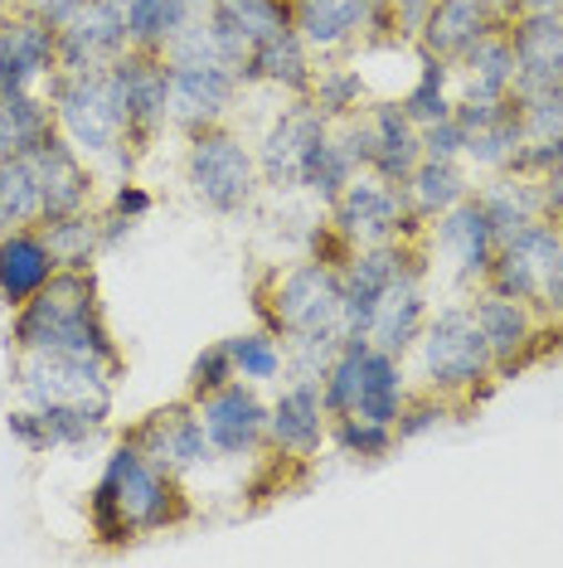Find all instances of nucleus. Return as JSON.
Here are the masks:
<instances>
[{"mask_svg":"<svg viewBox=\"0 0 563 568\" xmlns=\"http://www.w3.org/2000/svg\"><path fill=\"white\" fill-rule=\"evenodd\" d=\"M258 321L282 335L291 351V374L321 379L326 359L345 341V296H340V263L326 253H301L291 263H273L253 292Z\"/></svg>","mask_w":563,"mask_h":568,"instance_id":"f257e3e1","label":"nucleus"},{"mask_svg":"<svg viewBox=\"0 0 563 568\" xmlns=\"http://www.w3.org/2000/svg\"><path fill=\"white\" fill-rule=\"evenodd\" d=\"M190 520V496L181 476L141 452L132 437H122L108 452L98 471V486L88 490V529L102 545H132L146 535H165V529Z\"/></svg>","mask_w":563,"mask_h":568,"instance_id":"f03ea898","label":"nucleus"},{"mask_svg":"<svg viewBox=\"0 0 563 568\" xmlns=\"http://www.w3.org/2000/svg\"><path fill=\"white\" fill-rule=\"evenodd\" d=\"M10 351L83 355V359H102V365L126 369L122 345L108 326V312H102L98 277L73 273V267H59L49 277V287H40L30 302L10 312Z\"/></svg>","mask_w":563,"mask_h":568,"instance_id":"7ed1b4c3","label":"nucleus"},{"mask_svg":"<svg viewBox=\"0 0 563 568\" xmlns=\"http://www.w3.org/2000/svg\"><path fill=\"white\" fill-rule=\"evenodd\" d=\"M408 374H413L418 389H432L442 398H452L457 408H471L485 389L501 384L495 359L485 351V335L471 316V302H442L428 312L418 345L408 351Z\"/></svg>","mask_w":563,"mask_h":568,"instance_id":"20e7f679","label":"nucleus"},{"mask_svg":"<svg viewBox=\"0 0 563 568\" xmlns=\"http://www.w3.org/2000/svg\"><path fill=\"white\" fill-rule=\"evenodd\" d=\"M161 54H165V69H171V126L175 132H199V126L234 118L238 98L248 93V88H243L234 63L219 54V44H214V34H209V20L175 34Z\"/></svg>","mask_w":563,"mask_h":568,"instance_id":"39448f33","label":"nucleus"},{"mask_svg":"<svg viewBox=\"0 0 563 568\" xmlns=\"http://www.w3.org/2000/svg\"><path fill=\"white\" fill-rule=\"evenodd\" d=\"M181 175H185L190 200H195L199 210L219 214V219L248 214L253 204H258V195H263L258 151H253V141L243 132H234L228 122L185 132Z\"/></svg>","mask_w":563,"mask_h":568,"instance_id":"423d86ee","label":"nucleus"},{"mask_svg":"<svg viewBox=\"0 0 563 568\" xmlns=\"http://www.w3.org/2000/svg\"><path fill=\"white\" fill-rule=\"evenodd\" d=\"M49 108H54V132L69 141L73 151H83L88 161H112L117 171L132 175V165L141 151L126 136V118L117 88H112L108 69L98 73H59L54 83L44 88Z\"/></svg>","mask_w":563,"mask_h":568,"instance_id":"0eeeda50","label":"nucleus"},{"mask_svg":"<svg viewBox=\"0 0 563 568\" xmlns=\"http://www.w3.org/2000/svg\"><path fill=\"white\" fill-rule=\"evenodd\" d=\"M467 302H471V316H477L485 351H491L501 379L530 369L534 359H544L554 345H563V321H549L534 302H520V296H505L491 287H477Z\"/></svg>","mask_w":563,"mask_h":568,"instance_id":"6e6552de","label":"nucleus"},{"mask_svg":"<svg viewBox=\"0 0 563 568\" xmlns=\"http://www.w3.org/2000/svg\"><path fill=\"white\" fill-rule=\"evenodd\" d=\"M330 214V234L345 253L355 248H379V243H403V239H422L428 229L413 219L403 200V185H393V180H379L360 171L345 185V195L336 204H326Z\"/></svg>","mask_w":563,"mask_h":568,"instance_id":"1a4fd4ad","label":"nucleus"},{"mask_svg":"<svg viewBox=\"0 0 563 568\" xmlns=\"http://www.w3.org/2000/svg\"><path fill=\"white\" fill-rule=\"evenodd\" d=\"M122 369L83 355H30L10 351V384L20 404H112Z\"/></svg>","mask_w":563,"mask_h":568,"instance_id":"9d476101","label":"nucleus"},{"mask_svg":"<svg viewBox=\"0 0 563 568\" xmlns=\"http://www.w3.org/2000/svg\"><path fill=\"white\" fill-rule=\"evenodd\" d=\"M336 132L350 146V156L360 161V171L393 180V185H403L408 171L422 161V132L399 108V98H375L360 118L336 122Z\"/></svg>","mask_w":563,"mask_h":568,"instance_id":"9b49d317","label":"nucleus"},{"mask_svg":"<svg viewBox=\"0 0 563 568\" xmlns=\"http://www.w3.org/2000/svg\"><path fill=\"white\" fill-rule=\"evenodd\" d=\"M291 24L316 59H345L365 44L403 40L383 0H291Z\"/></svg>","mask_w":563,"mask_h":568,"instance_id":"f8f14e48","label":"nucleus"},{"mask_svg":"<svg viewBox=\"0 0 563 568\" xmlns=\"http://www.w3.org/2000/svg\"><path fill=\"white\" fill-rule=\"evenodd\" d=\"M330 447V408L316 374H287L267 398V457L306 467Z\"/></svg>","mask_w":563,"mask_h":568,"instance_id":"ddd939ff","label":"nucleus"},{"mask_svg":"<svg viewBox=\"0 0 563 568\" xmlns=\"http://www.w3.org/2000/svg\"><path fill=\"white\" fill-rule=\"evenodd\" d=\"M108 79L117 88L126 136H132V146L146 156V151L171 132V69H165V54L126 49V54L108 69Z\"/></svg>","mask_w":563,"mask_h":568,"instance_id":"4468645a","label":"nucleus"},{"mask_svg":"<svg viewBox=\"0 0 563 568\" xmlns=\"http://www.w3.org/2000/svg\"><path fill=\"white\" fill-rule=\"evenodd\" d=\"M326 132H330V122L306 98H282V108L267 118L263 136L253 141L263 190H273V195H301V165Z\"/></svg>","mask_w":563,"mask_h":568,"instance_id":"2eb2a0df","label":"nucleus"},{"mask_svg":"<svg viewBox=\"0 0 563 568\" xmlns=\"http://www.w3.org/2000/svg\"><path fill=\"white\" fill-rule=\"evenodd\" d=\"M422 243H428L432 263H447L452 282L467 292H477L485 282V273H491V263H495V248H501V239H495L491 219H485L481 200H477V190H471L462 204H452L447 214L432 219Z\"/></svg>","mask_w":563,"mask_h":568,"instance_id":"dca6fc26","label":"nucleus"},{"mask_svg":"<svg viewBox=\"0 0 563 568\" xmlns=\"http://www.w3.org/2000/svg\"><path fill=\"white\" fill-rule=\"evenodd\" d=\"M204 437H209L214 457L243 462V457H267V398L258 384H224V389L195 398Z\"/></svg>","mask_w":563,"mask_h":568,"instance_id":"f3484780","label":"nucleus"},{"mask_svg":"<svg viewBox=\"0 0 563 568\" xmlns=\"http://www.w3.org/2000/svg\"><path fill=\"white\" fill-rule=\"evenodd\" d=\"M126 437L146 452L156 467H165L171 476H185L190 471H204L214 462V447L204 437V423H199V408L195 398H181V404H165V408H151L141 423L126 428Z\"/></svg>","mask_w":563,"mask_h":568,"instance_id":"a211bd4d","label":"nucleus"},{"mask_svg":"<svg viewBox=\"0 0 563 568\" xmlns=\"http://www.w3.org/2000/svg\"><path fill=\"white\" fill-rule=\"evenodd\" d=\"M428 277H432V253L422 248L413 263H408L403 273L393 277V287L379 296L375 316H369V331H365L369 345H379V351L408 359V351L418 345L422 326H428V312H432Z\"/></svg>","mask_w":563,"mask_h":568,"instance_id":"6ab92c4d","label":"nucleus"},{"mask_svg":"<svg viewBox=\"0 0 563 568\" xmlns=\"http://www.w3.org/2000/svg\"><path fill=\"white\" fill-rule=\"evenodd\" d=\"M505 24H510V10L501 0H432L418 34H413V44H418V54H428V59L457 63L481 40H491L495 30H505Z\"/></svg>","mask_w":563,"mask_h":568,"instance_id":"aec40b11","label":"nucleus"},{"mask_svg":"<svg viewBox=\"0 0 563 568\" xmlns=\"http://www.w3.org/2000/svg\"><path fill=\"white\" fill-rule=\"evenodd\" d=\"M59 79V30L30 10L0 20V93H44Z\"/></svg>","mask_w":563,"mask_h":568,"instance_id":"412c9836","label":"nucleus"},{"mask_svg":"<svg viewBox=\"0 0 563 568\" xmlns=\"http://www.w3.org/2000/svg\"><path fill=\"white\" fill-rule=\"evenodd\" d=\"M126 49V10L117 0H88V6L59 30V73H98L112 69Z\"/></svg>","mask_w":563,"mask_h":568,"instance_id":"4be33fe9","label":"nucleus"},{"mask_svg":"<svg viewBox=\"0 0 563 568\" xmlns=\"http://www.w3.org/2000/svg\"><path fill=\"white\" fill-rule=\"evenodd\" d=\"M515 49V93L563 88V10H530L505 24Z\"/></svg>","mask_w":563,"mask_h":568,"instance_id":"5701e85b","label":"nucleus"},{"mask_svg":"<svg viewBox=\"0 0 563 568\" xmlns=\"http://www.w3.org/2000/svg\"><path fill=\"white\" fill-rule=\"evenodd\" d=\"M559 253H563L559 229L549 224V219H534L530 229H520L515 239H505L501 248H495V263H491V273H485L481 287L520 296V302H534V296H540L544 267L554 263Z\"/></svg>","mask_w":563,"mask_h":568,"instance_id":"b1692460","label":"nucleus"},{"mask_svg":"<svg viewBox=\"0 0 563 568\" xmlns=\"http://www.w3.org/2000/svg\"><path fill=\"white\" fill-rule=\"evenodd\" d=\"M209 34L219 44V54L243 69V59L253 54L263 40L291 30V0H209Z\"/></svg>","mask_w":563,"mask_h":568,"instance_id":"393cba45","label":"nucleus"},{"mask_svg":"<svg viewBox=\"0 0 563 568\" xmlns=\"http://www.w3.org/2000/svg\"><path fill=\"white\" fill-rule=\"evenodd\" d=\"M34 156V171H40V190H44V219H59V214H79V210H93L98 204V171L83 151H73L59 132L40 141L30 151Z\"/></svg>","mask_w":563,"mask_h":568,"instance_id":"a878e982","label":"nucleus"},{"mask_svg":"<svg viewBox=\"0 0 563 568\" xmlns=\"http://www.w3.org/2000/svg\"><path fill=\"white\" fill-rule=\"evenodd\" d=\"M311 73H316V54H311V44L297 34V24H291V30L263 40L248 59H243L238 79H243V88H273V93H282V98H306Z\"/></svg>","mask_w":563,"mask_h":568,"instance_id":"bb28decb","label":"nucleus"},{"mask_svg":"<svg viewBox=\"0 0 563 568\" xmlns=\"http://www.w3.org/2000/svg\"><path fill=\"white\" fill-rule=\"evenodd\" d=\"M54 273H59V257L49 253L40 229H10V234H0V306L6 312H16L40 287H49Z\"/></svg>","mask_w":563,"mask_h":568,"instance_id":"cd10ccee","label":"nucleus"},{"mask_svg":"<svg viewBox=\"0 0 563 568\" xmlns=\"http://www.w3.org/2000/svg\"><path fill=\"white\" fill-rule=\"evenodd\" d=\"M452 73H457V102L515 98V49H510V34L495 30L491 40H481L471 54L457 59Z\"/></svg>","mask_w":563,"mask_h":568,"instance_id":"c85d7f7f","label":"nucleus"},{"mask_svg":"<svg viewBox=\"0 0 563 568\" xmlns=\"http://www.w3.org/2000/svg\"><path fill=\"white\" fill-rule=\"evenodd\" d=\"M471 190H477V175H471L467 161H432V156H422L413 171H408V180H403V200H408V210H413V219L422 229H428L438 214L452 210V204H462Z\"/></svg>","mask_w":563,"mask_h":568,"instance_id":"c756f323","label":"nucleus"},{"mask_svg":"<svg viewBox=\"0 0 563 568\" xmlns=\"http://www.w3.org/2000/svg\"><path fill=\"white\" fill-rule=\"evenodd\" d=\"M477 200L485 219H491L495 239H515L520 229H530L534 219H544V195L540 180L520 175V171H501V175H481L477 180Z\"/></svg>","mask_w":563,"mask_h":568,"instance_id":"7c9ffc66","label":"nucleus"},{"mask_svg":"<svg viewBox=\"0 0 563 568\" xmlns=\"http://www.w3.org/2000/svg\"><path fill=\"white\" fill-rule=\"evenodd\" d=\"M306 102H311V108L321 112L330 126L360 118L369 102H375L360 59H355V54H345V59H316V73H311V88H306Z\"/></svg>","mask_w":563,"mask_h":568,"instance_id":"2f4dec72","label":"nucleus"},{"mask_svg":"<svg viewBox=\"0 0 563 568\" xmlns=\"http://www.w3.org/2000/svg\"><path fill=\"white\" fill-rule=\"evenodd\" d=\"M408 394H413L408 359L379 351V345H369L365 365H360V389H355V408L350 413L375 418V423H393V418H399V408L408 404Z\"/></svg>","mask_w":563,"mask_h":568,"instance_id":"473e14b6","label":"nucleus"},{"mask_svg":"<svg viewBox=\"0 0 563 568\" xmlns=\"http://www.w3.org/2000/svg\"><path fill=\"white\" fill-rule=\"evenodd\" d=\"M122 10H126L132 49L161 54L175 34H185L190 24H199L204 16H209V0H122Z\"/></svg>","mask_w":563,"mask_h":568,"instance_id":"72a5a7b5","label":"nucleus"},{"mask_svg":"<svg viewBox=\"0 0 563 568\" xmlns=\"http://www.w3.org/2000/svg\"><path fill=\"white\" fill-rule=\"evenodd\" d=\"M40 234L49 243V253L59 257V267H73V273H93V263L108 253V239H102V210H79V214H59L44 219Z\"/></svg>","mask_w":563,"mask_h":568,"instance_id":"f704fd0d","label":"nucleus"},{"mask_svg":"<svg viewBox=\"0 0 563 568\" xmlns=\"http://www.w3.org/2000/svg\"><path fill=\"white\" fill-rule=\"evenodd\" d=\"M49 136H54V108L44 93H0V161L30 156Z\"/></svg>","mask_w":563,"mask_h":568,"instance_id":"c9c22d12","label":"nucleus"},{"mask_svg":"<svg viewBox=\"0 0 563 568\" xmlns=\"http://www.w3.org/2000/svg\"><path fill=\"white\" fill-rule=\"evenodd\" d=\"M399 108L418 126H432V122L452 118L457 112V73H452V63L418 54V69H413V79H408V88L399 93Z\"/></svg>","mask_w":563,"mask_h":568,"instance_id":"e433bc0d","label":"nucleus"},{"mask_svg":"<svg viewBox=\"0 0 563 568\" xmlns=\"http://www.w3.org/2000/svg\"><path fill=\"white\" fill-rule=\"evenodd\" d=\"M40 224H44V190L34 156H6L0 161V234L40 229Z\"/></svg>","mask_w":563,"mask_h":568,"instance_id":"4c0bfd02","label":"nucleus"},{"mask_svg":"<svg viewBox=\"0 0 563 568\" xmlns=\"http://www.w3.org/2000/svg\"><path fill=\"white\" fill-rule=\"evenodd\" d=\"M355 175H360V161L350 156V146H345L340 132L330 126V132L311 146L306 165H301V195L316 200V204H336Z\"/></svg>","mask_w":563,"mask_h":568,"instance_id":"58836bf2","label":"nucleus"},{"mask_svg":"<svg viewBox=\"0 0 563 568\" xmlns=\"http://www.w3.org/2000/svg\"><path fill=\"white\" fill-rule=\"evenodd\" d=\"M228 355H234V374L243 384H282L291 374V351L282 335H273L267 326L258 331H243V335H228Z\"/></svg>","mask_w":563,"mask_h":568,"instance_id":"ea45409f","label":"nucleus"},{"mask_svg":"<svg viewBox=\"0 0 563 568\" xmlns=\"http://www.w3.org/2000/svg\"><path fill=\"white\" fill-rule=\"evenodd\" d=\"M330 447L340 452L345 462H360V467H379L399 452V433L393 423H375L360 418V413H345V418H330Z\"/></svg>","mask_w":563,"mask_h":568,"instance_id":"a19ab883","label":"nucleus"},{"mask_svg":"<svg viewBox=\"0 0 563 568\" xmlns=\"http://www.w3.org/2000/svg\"><path fill=\"white\" fill-rule=\"evenodd\" d=\"M112 418V404H44L40 423H44V452H73L88 447L93 437H102Z\"/></svg>","mask_w":563,"mask_h":568,"instance_id":"79ce46f5","label":"nucleus"},{"mask_svg":"<svg viewBox=\"0 0 563 568\" xmlns=\"http://www.w3.org/2000/svg\"><path fill=\"white\" fill-rule=\"evenodd\" d=\"M457 413H462V408H457L452 398H442V394H432V389H418V384H413L408 404L399 408V418H393L399 447H403V443H418V437H428V433H438L442 423L457 418Z\"/></svg>","mask_w":563,"mask_h":568,"instance_id":"37998d69","label":"nucleus"},{"mask_svg":"<svg viewBox=\"0 0 563 568\" xmlns=\"http://www.w3.org/2000/svg\"><path fill=\"white\" fill-rule=\"evenodd\" d=\"M234 355H228V341H214L204 345V351L190 359V374H185V398H204L214 389H224V384H234Z\"/></svg>","mask_w":563,"mask_h":568,"instance_id":"c03bdc74","label":"nucleus"},{"mask_svg":"<svg viewBox=\"0 0 563 568\" xmlns=\"http://www.w3.org/2000/svg\"><path fill=\"white\" fill-rule=\"evenodd\" d=\"M418 132H422V156H432V161H462L467 156V132L457 118L418 126Z\"/></svg>","mask_w":563,"mask_h":568,"instance_id":"a18cd8bd","label":"nucleus"},{"mask_svg":"<svg viewBox=\"0 0 563 568\" xmlns=\"http://www.w3.org/2000/svg\"><path fill=\"white\" fill-rule=\"evenodd\" d=\"M108 210H117L122 219H132V224H146V214L156 210V195H151L146 185H136L132 175H122L117 185H112V200H108Z\"/></svg>","mask_w":563,"mask_h":568,"instance_id":"49530a36","label":"nucleus"},{"mask_svg":"<svg viewBox=\"0 0 563 568\" xmlns=\"http://www.w3.org/2000/svg\"><path fill=\"white\" fill-rule=\"evenodd\" d=\"M534 306H540V312H544L549 321H563V253L544 267V277H540V296H534Z\"/></svg>","mask_w":563,"mask_h":568,"instance_id":"de8ad7c7","label":"nucleus"},{"mask_svg":"<svg viewBox=\"0 0 563 568\" xmlns=\"http://www.w3.org/2000/svg\"><path fill=\"white\" fill-rule=\"evenodd\" d=\"M88 6V0H20V10H30V16H40L44 24H54V30H63L79 10Z\"/></svg>","mask_w":563,"mask_h":568,"instance_id":"09e8293b","label":"nucleus"},{"mask_svg":"<svg viewBox=\"0 0 563 568\" xmlns=\"http://www.w3.org/2000/svg\"><path fill=\"white\" fill-rule=\"evenodd\" d=\"M389 6V20H393V30L403 34V40H413L418 34V24H422V16H428V6L432 0H383Z\"/></svg>","mask_w":563,"mask_h":568,"instance_id":"8fccbe9b","label":"nucleus"},{"mask_svg":"<svg viewBox=\"0 0 563 568\" xmlns=\"http://www.w3.org/2000/svg\"><path fill=\"white\" fill-rule=\"evenodd\" d=\"M540 195H544V219L559 229V239H563V171L540 180Z\"/></svg>","mask_w":563,"mask_h":568,"instance_id":"3c124183","label":"nucleus"},{"mask_svg":"<svg viewBox=\"0 0 563 568\" xmlns=\"http://www.w3.org/2000/svg\"><path fill=\"white\" fill-rule=\"evenodd\" d=\"M530 10H563V0H510V16H530Z\"/></svg>","mask_w":563,"mask_h":568,"instance_id":"603ef678","label":"nucleus"},{"mask_svg":"<svg viewBox=\"0 0 563 568\" xmlns=\"http://www.w3.org/2000/svg\"><path fill=\"white\" fill-rule=\"evenodd\" d=\"M20 10V0H0V20H10Z\"/></svg>","mask_w":563,"mask_h":568,"instance_id":"864d4df0","label":"nucleus"},{"mask_svg":"<svg viewBox=\"0 0 563 568\" xmlns=\"http://www.w3.org/2000/svg\"><path fill=\"white\" fill-rule=\"evenodd\" d=\"M117 6H122V0H117Z\"/></svg>","mask_w":563,"mask_h":568,"instance_id":"5fc2aeb1","label":"nucleus"}]
</instances>
